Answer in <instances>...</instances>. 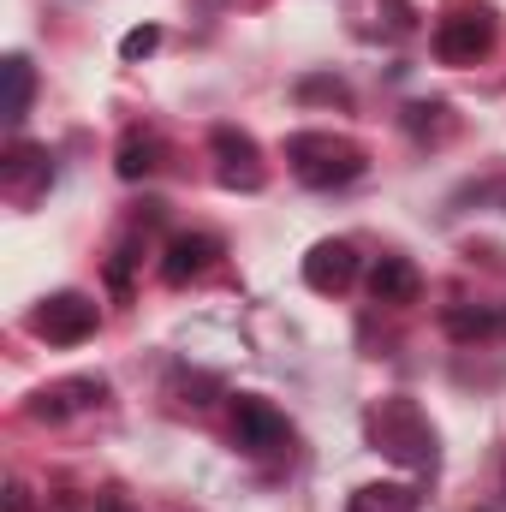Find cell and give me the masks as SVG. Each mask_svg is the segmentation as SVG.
Listing matches in <instances>:
<instances>
[{"instance_id":"obj_1","label":"cell","mask_w":506,"mask_h":512,"mask_svg":"<svg viewBox=\"0 0 506 512\" xmlns=\"http://www.w3.org/2000/svg\"><path fill=\"white\" fill-rule=\"evenodd\" d=\"M286 161H292V173H298L304 185H316V191L352 185V179L364 173V149L346 143V137H328V131H298V137H286Z\"/></svg>"},{"instance_id":"obj_2","label":"cell","mask_w":506,"mask_h":512,"mask_svg":"<svg viewBox=\"0 0 506 512\" xmlns=\"http://www.w3.org/2000/svg\"><path fill=\"white\" fill-rule=\"evenodd\" d=\"M370 441H376V453L399 459V465H417V471L435 465V429L411 399H381L370 411Z\"/></svg>"},{"instance_id":"obj_3","label":"cell","mask_w":506,"mask_h":512,"mask_svg":"<svg viewBox=\"0 0 506 512\" xmlns=\"http://www.w3.org/2000/svg\"><path fill=\"white\" fill-rule=\"evenodd\" d=\"M501 24H495V6H453L441 24H435V54L447 66H477L489 48H495Z\"/></svg>"},{"instance_id":"obj_4","label":"cell","mask_w":506,"mask_h":512,"mask_svg":"<svg viewBox=\"0 0 506 512\" xmlns=\"http://www.w3.org/2000/svg\"><path fill=\"white\" fill-rule=\"evenodd\" d=\"M30 334H36V340H48V346H78V340H90V334H96V304H90L84 292H54V298H42V304H36Z\"/></svg>"},{"instance_id":"obj_5","label":"cell","mask_w":506,"mask_h":512,"mask_svg":"<svg viewBox=\"0 0 506 512\" xmlns=\"http://www.w3.org/2000/svg\"><path fill=\"white\" fill-rule=\"evenodd\" d=\"M233 441H239V453H280L286 441H292V429H286V417L268 405V399H251V393H239L233 399Z\"/></svg>"},{"instance_id":"obj_6","label":"cell","mask_w":506,"mask_h":512,"mask_svg":"<svg viewBox=\"0 0 506 512\" xmlns=\"http://www.w3.org/2000/svg\"><path fill=\"white\" fill-rule=\"evenodd\" d=\"M209 143H215V155H221V185H239V191H256V185H262V155H256V143L245 131L221 126Z\"/></svg>"},{"instance_id":"obj_7","label":"cell","mask_w":506,"mask_h":512,"mask_svg":"<svg viewBox=\"0 0 506 512\" xmlns=\"http://www.w3.org/2000/svg\"><path fill=\"white\" fill-rule=\"evenodd\" d=\"M352 274H358V251H352L346 239H322L316 251L304 256V280H310L316 292H346Z\"/></svg>"},{"instance_id":"obj_8","label":"cell","mask_w":506,"mask_h":512,"mask_svg":"<svg viewBox=\"0 0 506 512\" xmlns=\"http://www.w3.org/2000/svg\"><path fill=\"white\" fill-rule=\"evenodd\" d=\"M215 256H221V245H215L209 233H179V239L167 245V256H161V274H167L173 286H185V280L209 274V268H215Z\"/></svg>"},{"instance_id":"obj_9","label":"cell","mask_w":506,"mask_h":512,"mask_svg":"<svg viewBox=\"0 0 506 512\" xmlns=\"http://www.w3.org/2000/svg\"><path fill=\"white\" fill-rule=\"evenodd\" d=\"M108 387L96 382V376H78V382H54L36 393V405H30V417H48V423H60V417H72V411H84V405H96Z\"/></svg>"},{"instance_id":"obj_10","label":"cell","mask_w":506,"mask_h":512,"mask_svg":"<svg viewBox=\"0 0 506 512\" xmlns=\"http://www.w3.org/2000/svg\"><path fill=\"white\" fill-rule=\"evenodd\" d=\"M370 292H376V304H417V292H423V274L405 262V256H381L376 274H370Z\"/></svg>"},{"instance_id":"obj_11","label":"cell","mask_w":506,"mask_h":512,"mask_svg":"<svg viewBox=\"0 0 506 512\" xmlns=\"http://www.w3.org/2000/svg\"><path fill=\"white\" fill-rule=\"evenodd\" d=\"M30 96H36V72H30L24 54H12V60H6V120H12V126H24Z\"/></svg>"},{"instance_id":"obj_12","label":"cell","mask_w":506,"mask_h":512,"mask_svg":"<svg viewBox=\"0 0 506 512\" xmlns=\"http://www.w3.org/2000/svg\"><path fill=\"white\" fill-rule=\"evenodd\" d=\"M155 167H161V137L131 131L126 143H120V179H149Z\"/></svg>"},{"instance_id":"obj_13","label":"cell","mask_w":506,"mask_h":512,"mask_svg":"<svg viewBox=\"0 0 506 512\" xmlns=\"http://www.w3.org/2000/svg\"><path fill=\"white\" fill-rule=\"evenodd\" d=\"M30 179H48V149H36V143H12V149H6V185L24 191Z\"/></svg>"},{"instance_id":"obj_14","label":"cell","mask_w":506,"mask_h":512,"mask_svg":"<svg viewBox=\"0 0 506 512\" xmlns=\"http://www.w3.org/2000/svg\"><path fill=\"white\" fill-rule=\"evenodd\" d=\"M352 512H417V495L411 489H358Z\"/></svg>"},{"instance_id":"obj_15","label":"cell","mask_w":506,"mask_h":512,"mask_svg":"<svg viewBox=\"0 0 506 512\" xmlns=\"http://www.w3.org/2000/svg\"><path fill=\"white\" fill-rule=\"evenodd\" d=\"M447 334L453 340H483V334H495V310H447Z\"/></svg>"},{"instance_id":"obj_16","label":"cell","mask_w":506,"mask_h":512,"mask_svg":"<svg viewBox=\"0 0 506 512\" xmlns=\"http://www.w3.org/2000/svg\"><path fill=\"white\" fill-rule=\"evenodd\" d=\"M298 96L304 102H352V90L340 78H310V84H298Z\"/></svg>"},{"instance_id":"obj_17","label":"cell","mask_w":506,"mask_h":512,"mask_svg":"<svg viewBox=\"0 0 506 512\" xmlns=\"http://www.w3.org/2000/svg\"><path fill=\"white\" fill-rule=\"evenodd\" d=\"M155 48H161V30H155V24L131 30L126 42H120V54H126V60H143V54H155Z\"/></svg>"},{"instance_id":"obj_18","label":"cell","mask_w":506,"mask_h":512,"mask_svg":"<svg viewBox=\"0 0 506 512\" xmlns=\"http://www.w3.org/2000/svg\"><path fill=\"white\" fill-rule=\"evenodd\" d=\"M471 197H477V203H495V209L506 215V179H495V185H477Z\"/></svg>"},{"instance_id":"obj_19","label":"cell","mask_w":506,"mask_h":512,"mask_svg":"<svg viewBox=\"0 0 506 512\" xmlns=\"http://www.w3.org/2000/svg\"><path fill=\"white\" fill-rule=\"evenodd\" d=\"M6 512H30V495H24V489H18V483H12V489H6Z\"/></svg>"},{"instance_id":"obj_20","label":"cell","mask_w":506,"mask_h":512,"mask_svg":"<svg viewBox=\"0 0 506 512\" xmlns=\"http://www.w3.org/2000/svg\"><path fill=\"white\" fill-rule=\"evenodd\" d=\"M90 512H126V501H120V495H96V507Z\"/></svg>"}]
</instances>
